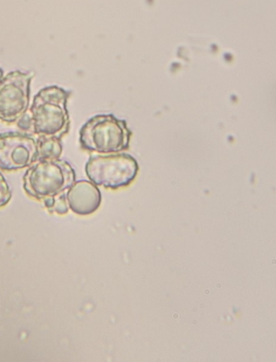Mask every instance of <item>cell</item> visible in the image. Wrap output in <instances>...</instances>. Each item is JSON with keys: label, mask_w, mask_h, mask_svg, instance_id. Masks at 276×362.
Wrapping results in <instances>:
<instances>
[{"label": "cell", "mask_w": 276, "mask_h": 362, "mask_svg": "<svg viewBox=\"0 0 276 362\" xmlns=\"http://www.w3.org/2000/svg\"><path fill=\"white\" fill-rule=\"evenodd\" d=\"M70 92L58 86L44 88L37 94L30 108L32 127L37 135L62 139L70 130L67 108Z\"/></svg>", "instance_id": "6da1fadb"}, {"label": "cell", "mask_w": 276, "mask_h": 362, "mask_svg": "<svg viewBox=\"0 0 276 362\" xmlns=\"http://www.w3.org/2000/svg\"><path fill=\"white\" fill-rule=\"evenodd\" d=\"M23 181L28 196L43 202L67 192L76 182V172L68 161L41 160L26 171Z\"/></svg>", "instance_id": "7a4b0ae2"}, {"label": "cell", "mask_w": 276, "mask_h": 362, "mask_svg": "<svg viewBox=\"0 0 276 362\" xmlns=\"http://www.w3.org/2000/svg\"><path fill=\"white\" fill-rule=\"evenodd\" d=\"M38 160L35 138L25 133L0 134V170L16 171L31 166Z\"/></svg>", "instance_id": "8992f818"}, {"label": "cell", "mask_w": 276, "mask_h": 362, "mask_svg": "<svg viewBox=\"0 0 276 362\" xmlns=\"http://www.w3.org/2000/svg\"><path fill=\"white\" fill-rule=\"evenodd\" d=\"M67 192L59 194L58 197L43 200L44 205L51 214L64 215L68 213L69 207L67 200Z\"/></svg>", "instance_id": "9c48e42d"}, {"label": "cell", "mask_w": 276, "mask_h": 362, "mask_svg": "<svg viewBox=\"0 0 276 362\" xmlns=\"http://www.w3.org/2000/svg\"><path fill=\"white\" fill-rule=\"evenodd\" d=\"M11 199H12V191L6 180L0 173V208L5 207L10 202Z\"/></svg>", "instance_id": "30bf717a"}, {"label": "cell", "mask_w": 276, "mask_h": 362, "mask_svg": "<svg viewBox=\"0 0 276 362\" xmlns=\"http://www.w3.org/2000/svg\"><path fill=\"white\" fill-rule=\"evenodd\" d=\"M85 172L95 185L117 190L129 186L136 180L139 165L130 154L92 155L86 163Z\"/></svg>", "instance_id": "277c9868"}, {"label": "cell", "mask_w": 276, "mask_h": 362, "mask_svg": "<svg viewBox=\"0 0 276 362\" xmlns=\"http://www.w3.org/2000/svg\"><path fill=\"white\" fill-rule=\"evenodd\" d=\"M131 136L125 120L112 114L98 115L81 127L80 143L88 152L115 153L129 148Z\"/></svg>", "instance_id": "3957f363"}, {"label": "cell", "mask_w": 276, "mask_h": 362, "mask_svg": "<svg viewBox=\"0 0 276 362\" xmlns=\"http://www.w3.org/2000/svg\"><path fill=\"white\" fill-rule=\"evenodd\" d=\"M16 122H18V126L22 130H29L32 127V120L30 115L25 114Z\"/></svg>", "instance_id": "8fae6325"}, {"label": "cell", "mask_w": 276, "mask_h": 362, "mask_svg": "<svg viewBox=\"0 0 276 362\" xmlns=\"http://www.w3.org/2000/svg\"><path fill=\"white\" fill-rule=\"evenodd\" d=\"M60 141L58 138L43 135L37 138L38 160L59 159L63 153Z\"/></svg>", "instance_id": "ba28073f"}, {"label": "cell", "mask_w": 276, "mask_h": 362, "mask_svg": "<svg viewBox=\"0 0 276 362\" xmlns=\"http://www.w3.org/2000/svg\"><path fill=\"white\" fill-rule=\"evenodd\" d=\"M66 196L69 209L80 216L95 214L102 204L100 190L95 183L86 180L75 182Z\"/></svg>", "instance_id": "52a82bcc"}, {"label": "cell", "mask_w": 276, "mask_h": 362, "mask_svg": "<svg viewBox=\"0 0 276 362\" xmlns=\"http://www.w3.org/2000/svg\"><path fill=\"white\" fill-rule=\"evenodd\" d=\"M32 74L10 72L0 81V121L14 124L27 112Z\"/></svg>", "instance_id": "5b68a950"}]
</instances>
